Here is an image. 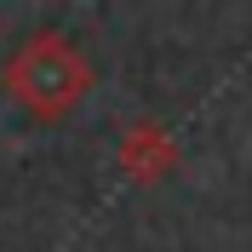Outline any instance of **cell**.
I'll return each mask as SVG.
<instances>
[{
	"instance_id": "6da1fadb",
	"label": "cell",
	"mask_w": 252,
	"mask_h": 252,
	"mask_svg": "<svg viewBox=\"0 0 252 252\" xmlns=\"http://www.w3.org/2000/svg\"><path fill=\"white\" fill-rule=\"evenodd\" d=\"M0 86L34 121H63L92 92V63L63 29H29L0 63Z\"/></svg>"
},
{
	"instance_id": "7a4b0ae2",
	"label": "cell",
	"mask_w": 252,
	"mask_h": 252,
	"mask_svg": "<svg viewBox=\"0 0 252 252\" xmlns=\"http://www.w3.org/2000/svg\"><path fill=\"white\" fill-rule=\"evenodd\" d=\"M115 160H121L126 178H138V184H160V178L178 166V138H172L160 121H138V126L121 138Z\"/></svg>"
}]
</instances>
